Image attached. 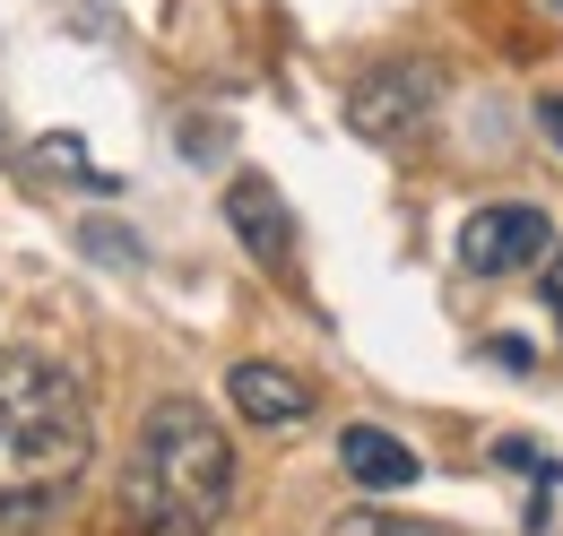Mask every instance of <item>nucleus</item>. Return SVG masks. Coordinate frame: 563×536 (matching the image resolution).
<instances>
[{
    "label": "nucleus",
    "mask_w": 563,
    "mask_h": 536,
    "mask_svg": "<svg viewBox=\"0 0 563 536\" xmlns=\"http://www.w3.org/2000/svg\"><path fill=\"white\" fill-rule=\"evenodd\" d=\"M96 459V415L53 355L0 346V528H35L78 493Z\"/></svg>",
    "instance_id": "obj_1"
},
{
    "label": "nucleus",
    "mask_w": 563,
    "mask_h": 536,
    "mask_svg": "<svg viewBox=\"0 0 563 536\" xmlns=\"http://www.w3.org/2000/svg\"><path fill=\"white\" fill-rule=\"evenodd\" d=\"M234 502V450L209 406L156 399L122 468V520L131 536H209Z\"/></svg>",
    "instance_id": "obj_2"
},
{
    "label": "nucleus",
    "mask_w": 563,
    "mask_h": 536,
    "mask_svg": "<svg viewBox=\"0 0 563 536\" xmlns=\"http://www.w3.org/2000/svg\"><path fill=\"white\" fill-rule=\"evenodd\" d=\"M547 252H555L547 208H477V216L460 225V268H468V277H511V268L547 260Z\"/></svg>",
    "instance_id": "obj_3"
},
{
    "label": "nucleus",
    "mask_w": 563,
    "mask_h": 536,
    "mask_svg": "<svg viewBox=\"0 0 563 536\" xmlns=\"http://www.w3.org/2000/svg\"><path fill=\"white\" fill-rule=\"evenodd\" d=\"M424 113H433V78H424V69H373V78L355 87V104H347V122L364 138H382V147L417 138Z\"/></svg>",
    "instance_id": "obj_4"
},
{
    "label": "nucleus",
    "mask_w": 563,
    "mask_h": 536,
    "mask_svg": "<svg viewBox=\"0 0 563 536\" xmlns=\"http://www.w3.org/2000/svg\"><path fill=\"white\" fill-rule=\"evenodd\" d=\"M225 225L243 234V252L261 268H278V277L295 268V216H286V200L261 182V174H243V182L225 191Z\"/></svg>",
    "instance_id": "obj_5"
},
{
    "label": "nucleus",
    "mask_w": 563,
    "mask_h": 536,
    "mask_svg": "<svg viewBox=\"0 0 563 536\" xmlns=\"http://www.w3.org/2000/svg\"><path fill=\"white\" fill-rule=\"evenodd\" d=\"M339 468L364 484V493H399V484H417V450L399 442V433H382V424H347L339 433Z\"/></svg>",
    "instance_id": "obj_6"
},
{
    "label": "nucleus",
    "mask_w": 563,
    "mask_h": 536,
    "mask_svg": "<svg viewBox=\"0 0 563 536\" xmlns=\"http://www.w3.org/2000/svg\"><path fill=\"white\" fill-rule=\"evenodd\" d=\"M225 399L243 406L252 424H303V415H312V390H303L286 364H234V372H225Z\"/></svg>",
    "instance_id": "obj_7"
},
{
    "label": "nucleus",
    "mask_w": 563,
    "mask_h": 536,
    "mask_svg": "<svg viewBox=\"0 0 563 536\" xmlns=\"http://www.w3.org/2000/svg\"><path fill=\"white\" fill-rule=\"evenodd\" d=\"M35 174H70L78 191H113V174H96V165L78 156V138H44V147H35Z\"/></svg>",
    "instance_id": "obj_8"
},
{
    "label": "nucleus",
    "mask_w": 563,
    "mask_h": 536,
    "mask_svg": "<svg viewBox=\"0 0 563 536\" xmlns=\"http://www.w3.org/2000/svg\"><path fill=\"white\" fill-rule=\"evenodd\" d=\"M330 536H451V528H424V520H399V511H339Z\"/></svg>",
    "instance_id": "obj_9"
},
{
    "label": "nucleus",
    "mask_w": 563,
    "mask_h": 536,
    "mask_svg": "<svg viewBox=\"0 0 563 536\" xmlns=\"http://www.w3.org/2000/svg\"><path fill=\"white\" fill-rule=\"evenodd\" d=\"M547 312H555V330H563V252L547 260Z\"/></svg>",
    "instance_id": "obj_10"
},
{
    "label": "nucleus",
    "mask_w": 563,
    "mask_h": 536,
    "mask_svg": "<svg viewBox=\"0 0 563 536\" xmlns=\"http://www.w3.org/2000/svg\"><path fill=\"white\" fill-rule=\"evenodd\" d=\"M538 122H547V138L563 147V96H547V104H538Z\"/></svg>",
    "instance_id": "obj_11"
}]
</instances>
